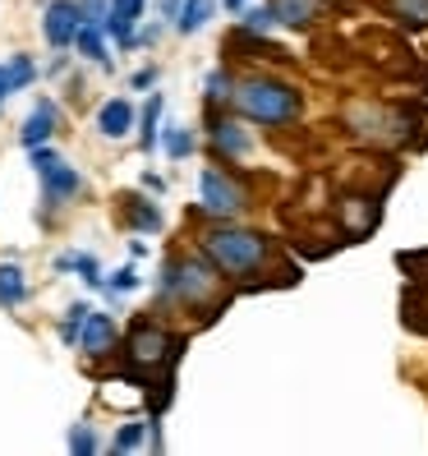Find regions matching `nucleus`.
Returning a JSON list of instances; mask_svg holds the SVG:
<instances>
[{"instance_id":"5701e85b","label":"nucleus","mask_w":428,"mask_h":456,"mask_svg":"<svg viewBox=\"0 0 428 456\" xmlns=\"http://www.w3.org/2000/svg\"><path fill=\"white\" fill-rule=\"evenodd\" d=\"M166 152L175 157V162H180V157H190L194 152V134L184 125H166Z\"/></svg>"},{"instance_id":"473e14b6","label":"nucleus","mask_w":428,"mask_h":456,"mask_svg":"<svg viewBox=\"0 0 428 456\" xmlns=\"http://www.w3.org/2000/svg\"><path fill=\"white\" fill-rule=\"evenodd\" d=\"M129 84L139 88V93H143V88H152V84H157V69H152V65H148V69H139V74L129 78Z\"/></svg>"},{"instance_id":"393cba45","label":"nucleus","mask_w":428,"mask_h":456,"mask_svg":"<svg viewBox=\"0 0 428 456\" xmlns=\"http://www.w3.org/2000/svg\"><path fill=\"white\" fill-rule=\"evenodd\" d=\"M10 74H14V88H28L33 78H37V65H33V56H10Z\"/></svg>"},{"instance_id":"1a4fd4ad","label":"nucleus","mask_w":428,"mask_h":456,"mask_svg":"<svg viewBox=\"0 0 428 456\" xmlns=\"http://www.w3.org/2000/svg\"><path fill=\"white\" fill-rule=\"evenodd\" d=\"M120 222L129 231H139V235H157L162 231V208L139 199V194H120Z\"/></svg>"},{"instance_id":"f3484780","label":"nucleus","mask_w":428,"mask_h":456,"mask_svg":"<svg viewBox=\"0 0 428 456\" xmlns=\"http://www.w3.org/2000/svg\"><path fill=\"white\" fill-rule=\"evenodd\" d=\"M383 10L400 23V28H428V0H383Z\"/></svg>"},{"instance_id":"412c9836","label":"nucleus","mask_w":428,"mask_h":456,"mask_svg":"<svg viewBox=\"0 0 428 456\" xmlns=\"http://www.w3.org/2000/svg\"><path fill=\"white\" fill-rule=\"evenodd\" d=\"M88 305L78 300V305H69V314H65V323H61V346H74L78 337H84V323H88Z\"/></svg>"},{"instance_id":"c756f323","label":"nucleus","mask_w":428,"mask_h":456,"mask_svg":"<svg viewBox=\"0 0 428 456\" xmlns=\"http://www.w3.org/2000/svg\"><path fill=\"white\" fill-rule=\"evenodd\" d=\"M84 5V23H106V14H111V0H78Z\"/></svg>"},{"instance_id":"2eb2a0df","label":"nucleus","mask_w":428,"mask_h":456,"mask_svg":"<svg viewBox=\"0 0 428 456\" xmlns=\"http://www.w3.org/2000/svg\"><path fill=\"white\" fill-rule=\"evenodd\" d=\"M277 14V23H290V28H309V23L318 19V10H323V0H267Z\"/></svg>"},{"instance_id":"c85d7f7f","label":"nucleus","mask_w":428,"mask_h":456,"mask_svg":"<svg viewBox=\"0 0 428 456\" xmlns=\"http://www.w3.org/2000/svg\"><path fill=\"white\" fill-rule=\"evenodd\" d=\"M133 286H139V273H133V267H120V273H111V281H106V290H116V295H125Z\"/></svg>"},{"instance_id":"c9c22d12","label":"nucleus","mask_w":428,"mask_h":456,"mask_svg":"<svg viewBox=\"0 0 428 456\" xmlns=\"http://www.w3.org/2000/svg\"><path fill=\"white\" fill-rule=\"evenodd\" d=\"M226 10H245V0H226Z\"/></svg>"},{"instance_id":"ddd939ff","label":"nucleus","mask_w":428,"mask_h":456,"mask_svg":"<svg viewBox=\"0 0 428 456\" xmlns=\"http://www.w3.org/2000/svg\"><path fill=\"white\" fill-rule=\"evenodd\" d=\"M97 129L106 134V139H125V134L133 129V106L125 102V97H111L97 111Z\"/></svg>"},{"instance_id":"39448f33","label":"nucleus","mask_w":428,"mask_h":456,"mask_svg":"<svg viewBox=\"0 0 428 456\" xmlns=\"http://www.w3.org/2000/svg\"><path fill=\"white\" fill-rule=\"evenodd\" d=\"M198 199H203L207 217H222V222L239 217V212L249 208V190L239 184V175H230V171H222V167H207V171L198 175Z\"/></svg>"},{"instance_id":"f704fd0d","label":"nucleus","mask_w":428,"mask_h":456,"mask_svg":"<svg viewBox=\"0 0 428 456\" xmlns=\"http://www.w3.org/2000/svg\"><path fill=\"white\" fill-rule=\"evenodd\" d=\"M180 5H184V0H162V14H166V19H175V14H180Z\"/></svg>"},{"instance_id":"6e6552de","label":"nucleus","mask_w":428,"mask_h":456,"mask_svg":"<svg viewBox=\"0 0 428 456\" xmlns=\"http://www.w3.org/2000/svg\"><path fill=\"white\" fill-rule=\"evenodd\" d=\"M78 351H84V360H106L116 351V318L111 314H88L84 323V337H78Z\"/></svg>"},{"instance_id":"20e7f679","label":"nucleus","mask_w":428,"mask_h":456,"mask_svg":"<svg viewBox=\"0 0 428 456\" xmlns=\"http://www.w3.org/2000/svg\"><path fill=\"white\" fill-rule=\"evenodd\" d=\"M235 111L245 116V120H254V125H267V129H281V125H295L300 120V93L290 88V84H281V78H262V74H254V78H245V84L235 88Z\"/></svg>"},{"instance_id":"a211bd4d","label":"nucleus","mask_w":428,"mask_h":456,"mask_svg":"<svg viewBox=\"0 0 428 456\" xmlns=\"http://www.w3.org/2000/svg\"><path fill=\"white\" fill-rule=\"evenodd\" d=\"M212 10H217V0H184V5H180V14H175V33H180V37L198 33L203 23L212 19Z\"/></svg>"},{"instance_id":"dca6fc26","label":"nucleus","mask_w":428,"mask_h":456,"mask_svg":"<svg viewBox=\"0 0 428 456\" xmlns=\"http://www.w3.org/2000/svg\"><path fill=\"white\" fill-rule=\"evenodd\" d=\"M28 300V277L19 263H0V309H19Z\"/></svg>"},{"instance_id":"72a5a7b5","label":"nucleus","mask_w":428,"mask_h":456,"mask_svg":"<svg viewBox=\"0 0 428 456\" xmlns=\"http://www.w3.org/2000/svg\"><path fill=\"white\" fill-rule=\"evenodd\" d=\"M143 190H152V194H162L166 184H162V175H143Z\"/></svg>"},{"instance_id":"aec40b11","label":"nucleus","mask_w":428,"mask_h":456,"mask_svg":"<svg viewBox=\"0 0 428 456\" xmlns=\"http://www.w3.org/2000/svg\"><path fill=\"white\" fill-rule=\"evenodd\" d=\"M157 120H162V93H152V97H148L143 134H139V148H143V152H152V148H157V134H162V129H157Z\"/></svg>"},{"instance_id":"6ab92c4d","label":"nucleus","mask_w":428,"mask_h":456,"mask_svg":"<svg viewBox=\"0 0 428 456\" xmlns=\"http://www.w3.org/2000/svg\"><path fill=\"white\" fill-rule=\"evenodd\" d=\"M101 23H84L78 28V37H74V46H78V56H88V61H106V46H101Z\"/></svg>"},{"instance_id":"9b49d317","label":"nucleus","mask_w":428,"mask_h":456,"mask_svg":"<svg viewBox=\"0 0 428 456\" xmlns=\"http://www.w3.org/2000/svg\"><path fill=\"white\" fill-rule=\"evenodd\" d=\"M51 134H56V102L37 97V106L28 111V120H23V148H42Z\"/></svg>"},{"instance_id":"f03ea898","label":"nucleus","mask_w":428,"mask_h":456,"mask_svg":"<svg viewBox=\"0 0 428 456\" xmlns=\"http://www.w3.org/2000/svg\"><path fill=\"white\" fill-rule=\"evenodd\" d=\"M184 341L175 332H166L157 318H139L125 337V351H120V379L152 387V415H162L171 406V387H175V364H180Z\"/></svg>"},{"instance_id":"7ed1b4c3","label":"nucleus","mask_w":428,"mask_h":456,"mask_svg":"<svg viewBox=\"0 0 428 456\" xmlns=\"http://www.w3.org/2000/svg\"><path fill=\"white\" fill-rule=\"evenodd\" d=\"M157 290L166 295L171 305L190 309V314H203V318H217L230 300L226 290V277L212 267L203 254H171L166 267H162V281H157Z\"/></svg>"},{"instance_id":"2f4dec72","label":"nucleus","mask_w":428,"mask_h":456,"mask_svg":"<svg viewBox=\"0 0 428 456\" xmlns=\"http://www.w3.org/2000/svg\"><path fill=\"white\" fill-rule=\"evenodd\" d=\"M10 93H19V88H14V74H10V65H0V106H5Z\"/></svg>"},{"instance_id":"9d476101","label":"nucleus","mask_w":428,"mask_h":456,"mask_svg":"<svg viewBox=\"0 0 428 456\" xmlns=\"http://www.w3.org/2000/svg\"><path fill=\"white\" fill-rule=\"evenodd\" d=\"M42 190H46V203H69V199L84 194V175L65 162H56V167L42 171Z\"/></svg>"},{"instance_id":"a878e982","label":"nucleus","mask_w":428,"mask_h":456,"mask_svg":"<svg viewBox=\"0 0 428 456\" xmlns=\"http://www.w3.org/2000/svg\"><path fill=\"white\" fill-rule=\"evenodd\" d=\"M69 452H97L93 424H74V428H69Z\"/></svg>"},{"instance_id":"4468645a","label":"nucleus","mask_w":428,"mask_h":456,"mask_svg":"<svg viewBox=\"0 0 428 456\" xmlns=\"http://www.w3.org/2000/svg\"><path fill=\"white\" fill-rule=\"evenodd\" d=\"M212 148H217L222 157H245V152H249L245 125H235V120H212Z\"/></svg>"},{"instance_id":"7c9ffc66","label":"nucleus","mask_w":428,"mask_h":456,"mask_svg":"<svg viewBox=\"0 0 428 456\" xmlns=\"http://www.w3.org/2000/svg\"><path fill=\"white\" fill-rule=\"evenodd\" d=\"M28 152H33V171H37V175H42L46 167H56V162H61V157H56V152H51L46 143H42V148H28Z\"/></svg>"},{"instance_id":"cd10ccee","label":"nucleus","mask_w":428,"mask_h":456,"mask_svg":"<svg viewBox=\"0 0 428 456\" xmlns=\"http://www.w3.org/2000/svg\"><path fill=\"white\" fill-rule=\"evenodd\" d=\"M272 23H277L272 5H262V10H245V28H254V33H267Z\"/></svg>"},{"instance_id":"b1692460","label":"nucleus","mask_w":428,"mask_h":456,"mask_svg":"<svg viewBox=\"0 0 428 456\" xmlns=\"http://www.w3.org/2000/svg\"><path fill=\"white\" fill-rule=\"evenodd\" d=\"M226 97H235V93H230V74H226V69H212V74H207V106H217V102H226Z\"/></svg>"},{"instance_id":"423d86ee","label":"nucleus","mask_w":428,"mask_h":456,"mask_svg":"<svg viewBox=\"0 0 428 456\" xmlns=\"http://www.w3.org/2000/svg\"><path fill=\"white\" fill-rule=\"evenodd\" d=\"M78 28H84V5H78V0H51L46 19H42L46 42L56 46V51H65V46H74Z\"/></svg>"},{"instance_id":"bb28decb","label":"nucleus","mask_w":428,"mask_h":456,"mask_svg":"<svg viewBox=\"0 0 428 456\" xmlns=\"http://www.w3.org/2000/svg\"><path fill=\"white\" fill-rule=\"evenodd\" d=\"M74 273L84 277L88 286H101V267H97V258H93V254H74Z\"/></svg>"},{"instance_id":"4be33fe9","label":"nucleus","mask_w":428,"mask_h":456,"mask_svg":"<svg viewBox=\"0 0 428 456\" xmlns=\"http://www.w3.org/2000/svg\"><path fill=\"white\" fill-rule=\"evenodd\" d=\"M148 428H152V419H129L125 428H120V434H116V452H133V447H139L143 443V434H148Z\"/></svg>"},{"instance_id":"f257e3e1","label":"nucleus","mask_w":428,"mask_h":456,"mask_svg":"<svg viewBox=\"0 0 428 456\" xmlns=\"http://www.w3.org/2000/svg\"><path fill=\"white\" fill-rule=\"evenodd\" d=\"M198 254L235 286H290L300 281V267H290L277 249V240L239 226H207L198 231Z\"/></svg>"},{"instance_id":"0eeeda50","label":"nucleus","mask_w":428,"mask_h":456,"mask_svg":"<svg viewBox=\"0 0 428 456\" xmlns=\"http://www.w3.org/2000/svg\"><path fill=\"white\" fill-rule=\"evenodd\" d=\"M336 217H341V235H345V240H364L373 226H378L383 203L368 199V194H351V199H341Z\"/></svg>"},{"instance_id":"f8f14e48","label":"nucleus","mask_w":428,"mask_h":456,"mask_svg":"<svg viewBox=\"0 0 428 456\" xmlns=\"http://www.w3.org/2000/svg\"><path fill=\"white\" fill-rule=\"evenodd\" d=\"M143 5H148V0H111V14H106L101 28L111 33L120 46H129V33H133V23L143 19Z\"/></svg>"}]
</instances>
